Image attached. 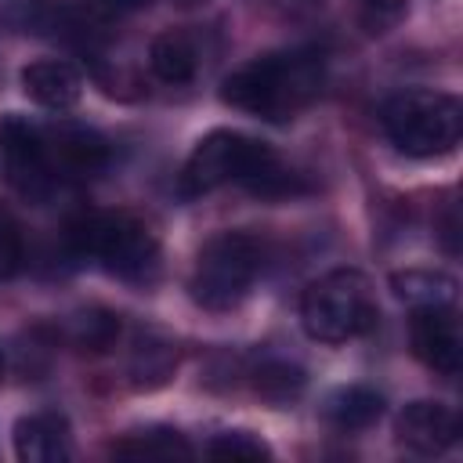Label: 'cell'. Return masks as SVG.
<instances>
[{"label": "cell", "instance_id": "1", "mask_svg": "<svg viewBox=\"0 0 463 463\" xmlns=\"http://www.w3.org/2000/svg\"><path fill=\"white\" fill-rule=\"evenodd\" d=\"M326 80V58L315 47H293V51H271L260 54L253 61H246L242 69H235L224 87L221 98L224 105L271 119V123H286L293 119L300 109H307Z\"/></svg>", "mask_w": 463, "mask_h": 463}, {"label": "cell", "instance_id": "2", "mask_svg": "<svg viewBox=\"0 0 463 463\" xmlns=\"http://www.w3.org/2000/svg\"><path fill=\"white\" fill-rule=\"evenodd\" d=\"M228 181L246 184L250 192L271 195V199L293 195L300 188L297 174H289L264 141L239 134V130H213L192 148V156L181 170L177 192L184 199H195V195H206Z\"/></svg>", "mask_w": 463, "mask_h": 463}, {"label": "cell", "instance_id": "3", "mask_svg": "<svg viewBox=\"0 0 463 463\" xmlns=\"http://www.w3.org/2000/svg\"><path fill=\"white\" fill-rule=\"evenodd\" d=\"M380 123L398 152L427 159L445 156L459 145L463 109L445 90H398L383 101Z\"/></svg>", "mask_w": 463, "mask_h": 463}, {"label": "cell", "instance_id": "4", "mask_svg": "<svg viewBox=\"0 0 463 463\" xmlns=\"http://www.w3.org/2000/svg\"><path fill=\"white\" fill-rule=\"evenodd\" d=\"M260 268H264V242L257 235L221 232L195 257L188 279L192 300L206 311H232L253 289Z\"/></svg>", "mask_w": 463, "mask_h": 463}, {"label": "cell", "instance_id": "5", "mask_svg": "<svg viewBox=\"0 0 463 463\" xmlns=\"http://www.w3.org/2000/svg\"><path fill=\"white\" fill-rule=\"evenodd\" d=\"M300 322L311 340L322 344H344L362 336L376 322L373 286L354 268H336L322 279H315L304 289L300 300Z\"/></svg>", "mask_w": 463, "mask_h": 463}, {"label": "cell", "instance_id": "6", "mask_svg": "<svg viewBox=\"0 0 463 463\" xmlns=\"http://www.w3.org/2000/svg\"><path fill=\"white\" fill-rule=\"evenodd\" d=\"M69 246L80 257L101 260L109 271L141 279L156 268L159 246L152 232L130 213H83L69 224Z\"/></svg>", "mask_w": 463, "mask_h": 463}, {"label": "cell", "instance_id": "7", "mask_svg": "<svg viewBox=\"0 0 463 463\" xmlns=\"http://www.w3.org/2000/svg\"><path fill=\"white\" fill-rule=\"evenodd\" d=\"M0 174L18 195H25L33 203L47 199L58 184V177L51 170L43 130L36 123H29L25 116L0 119Z\"/></svg>", "mask_w": 463, "mask_h": 463}, {"label": "cell", "instance_id": "8", "mask_svg": "<svg viewBox=\"0 0 463 463\" xmlns=\"http://www.w3.org/2000/svg\"><path fill=\"white\" fill-rule=\"evenodd\" d=\"M43 141H47L51 170L58 181H83L109 166V145L90 127L61 123V127L43 130Z\"/></svg>", "mask_w": 463, "mask_h": 463}, {"label": "cell", "instance_id": "9", "mask_svg": "<svg viewBox=\"0 0 463 463\" xmlns=\"http://www.w3.org/2000/svg\"><path fill=\"white\" fill-rule=\"evenodd\" d=\"M412 351L441 376L459 373V322L452 307H412Z\"/></svg>", "mask_w": 463, "mask_h": 463}, {"label": "cell", "instance_id": "10", "mask_svg": "<svg viewBox=\"0 0 463 463\" xmlns=\"http://www.w3.org/2000/svg\"><path fill=\"white\" fill-rule=\"evenodd\" d=\"M398 441L420 456H438L459 438V420L449 405L441 402H409L398 412Z\"/></svg>", "mask_w": 463, "mask_h": 463}, {"label": "cell", "instance_id": "11", "mask_svg": "<svg viewBox=\"0 0 463 463\" xmlns=\"http://www.w3.org/2000/svg\"><path fill=\"white\" fill-rule=\"evenodd\" d=\"M14 452L25 463H54L72 456L69 423L58 412H33L14 423Z\"/></svg>", "mask_w": 463, "mask_h": 463}, {"label": "cell", "instance_id": "12", "mask_svg": "<svg viewBox=\"0 0 463 463\" xmlns=\"http://www.w3.org/2000/svg\"><path fill=\"white\" fill-rule=\"evenodd\" d=\"M22 90L43 105V109H72L83 94V80L80 72L69 65V61H58V58H40V61H29L22 69Z\"/></svg>", "mask_w": 463, "mask_h": 463}, {"label": "cell", "instance_id": "13", "mask_svg": "<svg viewBox=\"0 0 463 463\" xmlns=\"http://www.w3.org/2000/svg\"><path fill=\"white\" fill-rule=\"evenodd\" d=\"M391 289L409 307H452L456 304V279L438 268H409L391 275Z\"/></svg>", "mask_w": 463, "mask_h": 463}, {"label": "cell", "instance_id": "14", "mask_svg": "<svg viewBox=\"0 0 463 463\" xmlns=\"http://www.w3.org/2000/svg\"><path fill=\"white\" fill-rule=\"evenodd\" d=\"M326 420L336 427V430H365L380 420L383 412V398L373 391V387H362V383H351V387H340L326 398Z\"/></svg>", "mask_w": 463, "mask_h": 463}, {"label": "cell", "instance_id": "15", "mask_svg": "<svg viewBox=\"0 0 463 463\" xmlns=\"http://www.w3.org/2000/svg\"><path fill=\"white\" fill-rule=\"evenodd\" d=\"M148 61H152V72L163 80V83H188L195 76V47L184 33H159L148 47Z\"/></svg>", "mask_w": 463, "mask_h": 463}, {"label": "cell", "instance_id": "16", "mask_svg": "<svg viewBox=\"0 0 463 463\" xmlns=\"http://www.w3.org/2000/svg\"><path fill=\"white\" fill-rule=\"evenodd\" d=\"M253 391L275 405H286L293 398H300L304 391V369L282 358H268L253 369Z\"/></svg>", "mask_w": 463, "mask_h": 463}, {"label": "cell", "instance_id": "17", "mask_svg": "<svg viewBox=\"0 0 463 463\" xmlns=\"http://www.w3.org/2000/svg\"><path fill=\"white\" fill-rule=\"evenodd\" d=\"M112 452L134 456V459H174V456H192V445L170 427H152V430H141V434L116 441Z\"/></svg>", "mask_w": 463, "mask_h": 463}, {"label": "cell", "instance_id": "18", "mask_svg": "<svg viewBox=\"0 0 463 463\" xmlns=\"http://www.w3.org/2000/svg\"><path fill=\"white\" fill-rule=\"evenodd\" d=\"M174 362H177V351H174L170 340L145 336V340H137V347H134L130 376H134V383L156 387V383H163V380L174 373Z\"/></svg>", "mask_w": 463, "mask_h": 463}, {"label": "cell", "instance_id": "19", "mask_svg": "<svg viewBox=\"0 0 463 463\" xmlns=\"http://www.w3.org/2000/svg\"><path fill=\"white\" fill-rule=\"evenodd\" d=\"M69 336L83 351H109L119 340V315H112L105 307H87V311L72 315Z\"/></svg>", "mask_w": 463, "mask_h": 463}, {"label": "cell", "instance_id": "20", "mask_svg": "<svg viewBox=\"0 0 463 463\" xmlns=\"http://www.w3.org/2000/svg\"><path fill=\"white\" fill-rule=\"evenodd\" d=\"M25 268V239L14 213L0 203V279H14Z\"/></svg>", "mask_w": 463, "mask_h": 463}, {"label": "cell", "instance_id": "21", "mask_svg": "<svg viewBox=\"0 0 463 463\" xmlns=\"http://www.w3.org/2000/svg\"><path fill=\"white\" fill-rule=\"evenodd\" d=\"M210 456H221V459H268V445L257 441L253 434H242V430H232V434H217L210 445H206Z\"/></svg>", "mask_w": 463, "mask_h": 463}, {"label": "cell", "instance_id": "22", "mask_svg": "<svg viewBox=\"0 0 463 463\" xmlns=\"http://www.w3.org/2000/svg\"><path fill=\"white\" fill-rule=\"evenodd\" d=\"M405 14V0H358V22L365 25V33H387L402 22Z\"/></svg>", "mask_w": 463, "mask_h": 463}, {"label": "cell", "instance_id": "23", "mask_svg": "<svg viewBox=\"0 0 463 463\" xmlns=\"http://www.w3.org/2000/svg\"><path fill=\"white\" fill-rule=\"evenodd\" d=\"M152 0H83L87 11L101 14V18H119V14H134L141 7H148Z\"/></svg>", "mask_w": 463, "mask_h": 463}, {"label": "cell", "instance_id": "24", "mask_svg": "<svg viewBox=\"0 0 463 463\" xmlns=\"http://www.w3.org/2000/svg\"><path fill=\"white\" fill-rule=\"evenodd\" d=\"M4 365H7V358H4V347H0V376H4Z\"/></svg>", "mask_w": 463, "mask_h": 463}, {"label": "cell", "instance_id": "25", "mask_svg": "<svg viewBox=\"0 0 463 463\" xmlns=\"http://www.w3.org/2000/svg\"><path fill=\"white\" fill-rule=\"evenodd\" d=\"M177 4H184V7H192V4H203V0H177Z\"/></svg>", "mask_w": 463, "mask_h": 463}]
</instances>
